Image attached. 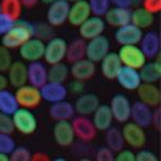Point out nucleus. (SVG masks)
Wrapping results in <instances>:
<instances>
[{
    "instance_id": "7c9ffc66",
    "label": "nucleus",
    "mask_w": 161,
    "mask_h": 161,
    "mask_svg": "<svg viewBox=\"0 0 161 161\" xmlns=\"http://www.w3.org/2000/svg\"><path fill=\"white\" fill-rule=\"evenodd\" d=\"M105 144L112 152L117 153L125 147V141L123 137L121 130L117 127L111 126L108 129L105 130Z\"/></svg>"
},
{
    "instance_id": "6e6552de",
    "label": "nucleus",
    "mask_w": 161,
    "mask_h": 161,
    "mask_svg": "<svg viewBox=\"0 0 161 161\" xmlns=\"http://www.w3.org/2000/svg\"><path fill=\"white\" fill-rule=\"evenodd\" d=\"M113 115L114 120L119 124H125L130 120L131 115V102L127 96L123 93H117L111 99L108 104Z\"/></svg>"
},
{
    "instance_id": "a18cd8bd",
    "label": "nucleus",
    "mask_w": 161,
    "mask_h": 161,
    "mask_svg": "<svg viewBox=\"0 0 161 161\" xmlns=\"http://www.w3.org/2000/svg\"><path fill=\"white\" fill-rule=\"evenodd\" d=\"M136 161H158V157L152 150L141 149L136 154Z\"/></svg>"
},
{
    "instance_id": "f257e3e1",
    "label": "nucleus",
    "mask_w": 161,
    "mask_h": 161,
    "mask_svg": "<svg viewBox=\"0 0 161 161\" xmlns=\"http://www.w3.org/2000/svg\"><path fill=\"white\" fill-rule=\"evenodd\" d=\"M35 33V25L27 20L17 19L14 25L8 30L1 39V45L6 46L9 50L19 48L23 43H25L28 39L33 37Z\"/></svg>"
},
{
    "instance_id": "e433bc0d",
    "label": "nucleus",
    "mask_w": 161,
    "mask_h": 161,
    "mask_svg": "<svg viewBox=\"0 0 161 161\" xmlns=\"http://www.w3.org/2000/svg\"><path fill=\"white\" fill-rule=\"evenodd\" d=\"M54 27H52L50 24H37L35 25V33L33 37H37L41 40H43L44 42L47 40H50L51 38L54 37Z\"/></svg>"
},
{
    "instance_id": "6ab92c4d",
    "label": "nucleus",
    "mask_w": 161,
    "mask_h": 161,
    "mask_svg": "<svg viewBox=\"0 0 161 161\" xmlns=\"http://www.w3.org/2000/svg\"><path fill=\"white\" fill-rule=\"evenodd\" d=\"M90 15H92V11H90L87 0H79V1L72 2V4H70L67 22H69L72 26L79 27Z\"/></svg>"
},
{
    "instance_id": "423d86ee",
    "label": "nucleus",
    "mask_w": 161,
    "mask_h": 161,
    "mask_svg": "<svg viewBox=\"0 0 161 161\" xmlns=\"http://www.w3.org/2000/svg\"><path fill=\"white\" fill-rule=\"evenodd\" d=\"M72 127L75 134V137H77L84 143H89L93 141L97 136V128L95 127L92 120L89 118V116H74L72 118Z\"/></svg>"
},
{
    "instance_id": "72a5a7b5",
    "label": "nucleus",
    "mask_w": 161,
    "mask_h": 161,
    "mask_svg": "<svg viewBox=\"0 0 161 161\" xmlns=\"http://www.w3.org/2000/svg\"><path fill=\"white\" fill-rule=\"evenodd\" d=\"M70 73V70L66 64L57 62L51 64V68L47 69V80L56 83H64Z\"/></svg>"
},
{
    "instance_id": "412c9836",
    "label": "nucleus",
    "mask_w": 161,
    "mask_h": 161,
    "mask_svg": "<svg viewBox=\"0 0 161 161\" xmlns=\"http://www.w3.org/2000/svg\"><path fill=\"white\" fill-rule=\"evenodd\" d=\"M70 73L74 80L86 82L89 80L96 73V64L89 60L88 58H83L80 60L72 62Z\"/></svg>"
},
{
    "instance_id": "8fccbe9b",
    "label": "nucleus",
    "mask_w": 161,
    "mask_h": 161,
    "mask_svg": "<svg viewBox=\"0 0 161 161\" xmlns=\"http://www.w3.org/2000/svg\"><path fill=\"white\" fill-rule=\"evenodd\" d=\"M70 87H71L72 92H74V93H80V92H83V82L75 80L74 82L72 83L71 85H70Z\"/></svg>"
},
{
    "instance_id": "dca6fc26",
    "label": "nucleus",
    "mask_w": 161,
    "mask_h": 161,
    "mask_svg": "<svg viewBox=\"0 0 161 161\" xmlns=\"http://www.w3.org/2000/svg\"><path fill=\"white\" fill-rule=\"evenodd\" d=\"M115 80L124 89L129 90V92L136 90V88L142 83L139 70L127 66H121Z\"/></svg>"
},
{
    "instance_id": "7ed1b4c3",
    "label": "nucleus",
    "mask_w": 161,
    "mask_h": 161,
    "mask_svg": "<svg viewBox=\"0 0 161 161\" xmlns=\"http://www.w3.org/2000/svg\"><path fill=\"white\" fill-rule=\"evenodd\" d=\"M15 97L19 102V108H36L40 105L42 102V97H41L40 88H37L30 84H25L23 86H19L16 88Z\"/></svg>"
},
{
    "instance_id": "2eb2a0df",
    "label": "nucleus",
    "mask_w": 161,
    "mask_h": 161,
    "mask_svg": "<svg viewBox=\"0 0 161 161\" xmlns=\"http://www.w3.org/2000/svg\"><path fill=\"white\" fill-rule=\"evenodd\" d=\"M42 100L48 103H55L61 100H66L68 96V88L64 83H56L47 80L43 86L40 87Z\"/></svg>"
},
{
    "instance_id": "c85d7f7f",
    "label": "nucleus",
    "mask_w": 161,
    "mask_h": 161,
    "mask_svg": "<svg viewBox=\"0 0 161 161\" xmlns=\"http://www.w3.org/2000/svg\"><path fill=\"white\" fill-rule=\"evenodd\" d=\"M143 83H157L161 79V64L159 60L145 62L139 69Z\"/></svg>"
},
{
    "instance_id": "0eeeda50",
    "label": "nucleus",
    "mask_w": 161,
    "mask_h": 161,
    "mask_svg": "<svg viewBox=\"0 0 161 161\" xmlns=\"http://www.w3.org/2000/svg\"><path fill=\"white\" fill-rule=\"evenodd\" d=\"M121 133L125 144H128L132 148H143L146 144V132L144 128L136 125L133 121H127L124 124Z\"/></svg>"
},
{
    "instance_id": "9b49d317",
    "label": "nucleus",
    "mask_w": 161,
    "mask_h": 161,
    "mask_svg": "<svg viewBox=\"0 0 161 161\" xmlns=\"http://www.w3.org/2000/svg\"><path fill=\"white\" fill-rule=\"evenodd\" d=\"M110 40L104 35H100L86 42V58L92 62H100L101 59L110 52Z\"/></svg>"
},
{
    "instance_id": "09e8293b",
    "label": "nucleus",
    "mask_w": 161,
    "mask_h": 161,
    "mask_svg": "<svg viewBox=\"0 0 161 161\" xmlns=\"http://www.w3.org/2000/svg\"><path fill=\"white\" fill-rule=\"evenodd\" d=\"M111 4L114 7H121V8H130L133 3V0H110Z\"/></svg>"
},
{
    "instance_id": "f03ea898",
    "label": "nucleus",
    "mask_w": 161,
    "mask_h": 161,
    "mask_svg": "<svg viewBox=\"0 0 161 161\" xmlns=\"http://www.w3.org/2000/svg\"><path fill=\"white\" fill-rule=\"evenodd\" d=\"M12 120L15 130L25 136L33 134L38 129V120L29 108H19L12 114Z\"/></svg>"
},
{
    "instance_id": "f8f14e48",
    "label": "nucleus",
    "mask_w": 161,
    "mask_h": 161,
    "mask_svg": "<svg viewBox=\"0 0 161 161\" xmlns=\"http://www.w3.org/2000/svg\"><path fill=\"white\" fill-rule=\"evenodd\" d=\"M106 23L101 16L90 15L88 19L79 26V32L82 39L90 40L100 35H103L105 31Z\"/></svg>"
},
{
    "instance_id": "4c0bfd02",
    "label": "nucleus",
    "mask_w": 161,
    "mask_h": 161,
    "mask_svg": "<svg viewBox=\"0 0 161 161\" xmlns=\"http://www.w3.org/2000/svg\"><path fill=\"white\" fill-rule=\"evenodd\" d=\"M11 161H30L32 160V155L30 150L25 146H15L13 152L10 154Z\"/></svg>"
},
{
    "instance_id": "a878e982",
    "label": "nucleus",
    "mask_w": 161,
    "mask_h": 161,
    "mask_svg": "<svg viewBox=\"0 0 161 161\" xmlns=\"http://www.w3.org/2000/svg\"><path fill=\"white\" fill-rule=\"evenodd\" d=\"M121 66L123 64L115 52H108L100 61L101 73L108 80H115Z\"/></svg>"
},
{
    "instance_id": "6e6d98bb",
    "label": "nucleus",
    "mask_w": 161,
    "mask_h": 161,
    "mask_svg": "<svg viewBox=\"0 0 161 161\" xmlns=\"http://www.w3.org/2000/svg\"><path fill=\"white\" fill-rule=\"evenodd\" d=\"M67 1H68V2H70V3H71V2H75V1H79V0H67Z\"/></svg>"
},
{
    "instance_id": "f3484780",
    "label": "nucleus",
    "mask_w": 161,
    "mask_h": 161,
    "mask_svg": "<svg viewBox=\"0 0 161 161\" xmlns=\"http://www.w3.org/2000/svg\"><path fill=\"white\" fill-rule=\"evenodd\" d=\"M140 48L147 59H153L158 56L161 47L160 36L157 31L150 30L146 33H143L140 41Z\"/></svg>"
},
{
    "instance_id": "3c124183",
    "label": "nucleus",
    "mask_w": 161,
    "mask_h": 161,
    "mask_svg": "<svg viewBox=\"0 0 161 161\" xmlns=\"http://www.w3.org/2000/svg\"><path fill=\"white\" fill-rule=\"evenodd\" d=\"M9 86V82H8V77L2 72H0V90L6 89Z\"/></svg>"
},
{
    "instance_id": "de8ad7c7",
    "label": "nucleus",
    "mask_w": 161,
    "mask_h": 161,
    "mask_svg": "<svg viewBox=\"0 0 161 161\" xmlns=\"http://www.w3.org/2000/svg\"><path fill=\"white\" fill-rule=\"evenodd\" d=\"M152 125L155 127V129H157L158 131H160V129H161V110H160L159 106H157V108L153 112Z\"/></svg>"
},
{
    "instance_id": "864d4df0",
    "label": "nucleus",
    "mask_w": 161,
    "mask_h": 161,
    "mask_svg": "<svg viewBox=\"0 0 161 161\" xmlns=\"http://www.w3.org/2000/svg\"><path fill=\"white\" fill-rule=\"evenodd\" d=\"M10 155L4 154V153H0V161H9Z\"/></svg>"
},
{
    "instance_id": "473e14b6",
    "label": "nucleus",
    "mask_w": 161,
    "mask_h": 161,
    "mask_svg": "<svg viewBox=\"0 0 161 161\" xmlns=\"http://www.w3.org/2000/svg\"><path fill=\"white\" fill-rule=\"evenodd\" d=\"M19 108L15 93L8 88L0 90V112L12 115Z\"/></svg>"
},
{
    "instance_id": "4d7b16f0",
    "label": "nucleus",
    "mask_w": 161,
    "mask_h": 161,
    "mask_svg": "<svg viewBox=\"0 0 161 161\" xmlns=\"http://www.w3.org/2000/svg\"><path fill=\"white\" fill-rule=\"evenodd\" d=\"M0 45H1V39H0Z\"/></svg>"
},
{
    "instance_id": "4468645a",
    "label": "nucleus",
    "mask_w": 161,
    "mask_h": 161,
    "mask_svg": "<svg viewBox=\"0 0 161 161\" xmlns=\"http://www.w3.org/2000/svg\"><path fill=\"white\" fill-rule=\"evenodd\" d=\"M143 31L132 23L118 27L115 31V41L119 45L139 44L142 39Z\"/></svg>"
},
{
    "instance_id": "bb28decb",
    "label": "nucleus",
    "mask_w": 161,
    "mask_h": 161,
    "mask_svg": "<svg viewBox=\"0 0 161 161\" xmlns=\"http://www.w3.org/2000/svg\"><path fill=\"white\" fill-rule=\"evenodd\" d=\"M50 116L54 120H71L75 116L74 105L71 102L61 100L58 102L52 103L50 108Z\"/></svg>"
},
{
    "instance_id": "5fc2aeb1",
    "label": "nucleus",
    "mask_w": 161,
    "mask_h": 161,
    "mask_svg": "<svg viewBox=\"0 0 161 161\" xmlns=\"http://www.w3.org/2000/svg\"><path fill=\"white\" fill-rule=\"evenodd\" d=\"M40 1H42L43 3H45V4H51L52 2H54L55 0H40Z\"/></svg>"
},
{
    "instance_id": "13d9d810",
    "label": "nucleus",
    "mask_w": 161,
    "mask_h": 161,
    "mask_svg": "<svg viewBox=\"0 0 161 161\" xmlns=\"http://www.w3.org/2000/svg\"><path fill=\"white\" fill-rule=\"evenodd\" d=\"M0 12H1V9H0Z\"/></svg>"
},
{
    "instance_id": "c756f323",
    "label": "nucleus",
    "mask_w": 161,
    "mask_h": 161,
    "mask_svg": "<svg viewBox=\"0 0 161 161\" xmlns=\"http://www.w3.org/2000/svg\"><path fill=\"white\" fill-rule=\"evenodd\" d=\"M86 57V41L84 39H75L67 45L66 59L72 64Z\"/></svg>"
},
{
    "instance_id": "39448f33",
    "label": "nucleus",
    "mask_w": 161,
    "mask_h": 161,
    "mask_svg": "<svg viewBox=\"0 0 161 161\" xmlns=\"http://www.w3.org/2000/svg\"><path fill=\"white\" fill-rule=\"evenodd\" d=\"M117 55L119 57V59H120L123 66L131 67V68L137 70L147 61V58L143 54L139 44L121 45Z\"/></svg>"
},
{
    "instance_id": "cd10ccee",
    "label": "nucleus",
    "mask_w": 161,
    "mask_h": 161,
    "mask_svg": "<svg viewBox=\"0 0 161 161\" xmlns=\"http://www.w3.org/2000/svg\"><path fill=\"white\" fill-rule=\"evenodd\" d=\"M92 123L98 131H105L111 126H113V115L111 108L106 104H100L97 110L92 113Z\"/></svg>"
},
{
    "instance_id": "1a4fd4ad",
    "label": "nucleus",
    "mask_w": 161,
    "mask_h": 161,
    "mask_svg": "<svg viewBox=\"0 0 161 161\" xmlns=\"http://www.w3.org/2000/svg\"><path fill=\"white\" fill-rule=\"evenodd\" d=\"M70 4L71 3L67 0H55L51 4H48L46 19L52 27L62 26L68 20Z\"/></svg>"
},
{
    "instance_id": "c9c22d12",
    "label": "nucleus",
    "mask_w": 161,
    "mask_h": 161,
    "mask_svg": "<svg viewBox=\"0 0 161 161\" xmlns=\"http://www.w3.org/2000/svg\"><path fill=\"white\" fill-rule=\"evenodd\" d=\"M87 1L92 14L96 16H104V14L111 8L110 0H87Z\"/></svg>"
},
{
    "instance_id": "393cba45",
    "label": "nucleus",
    "mask_w": 161,
    "mask_h": 161,
    "mask_svg": "<svg viewBox=\"0 0 161 161\" xmlns=\"http://www.w3.org/2000/svg\"><path fill=\"white\" fill-rule=\"evenodd\" d=\"M8 82L12 87L17 88L27 84V64L22 60L13 61L8 70Z\"/></svg>"
},
{
    "instance_id": "9d476101",
    "label": "nucleus",
    "mask_w": 161,
    "mask_h": 161,
    "mask_svg": "<svg viewBox=\"0 0 161 161\" xmlns=\"http://www.w3.org/2000/svg\"><path fill=\"white\" fill-rule=\"evenodd\" d=\"M19 56L24 61L32 62L41 60L44 55L45 42L37 37H31L19 46Z\"/></svg>"
},
{
    "instance_id": "58836bf2",
    "label": "nucleus",
    "mask_w": 161,
    "mask_h": 161,
    "mask_svg": "<svg viewBox=\"0 0 161 161\" xmlns=\"http://www.w3.org/2000/svg\"><path fill=\"white\" fill-rule=\"evenodd\" d=\"M15 146L16 144H15V141L13 140L11 134L0 133V153L10 155L15 148Z\"/></svg>"
},
{
    "instance_id": "79ce46f5",
    "label": "nucleus",
    "mask_w": 161,
    "mask_h": 161,
    "mask_svg": "<svg viewBox=\"0 0 161 161\" xmlns=\"http://www.w3.org/2000/svg\"><path fill=\"white\" fill-rule=\"evenodd\" d=\"M115 153L112 152L108 147H100L96 154L97 161H114L115 160Z\"/></svg>"
},
{
    "instance_id": "a211bd4d",
    "label": "nucleus",
    "mask_w": 161,
    "mask_h": 161,
    "mask_svg": "<svg viewBox=\"0 0 161 161\" xmlns=\"http://www.w3.org/2000/svg\"><path fill=\"white\" fill-rule=\"evenodd\" d=\"M139 100L150 108H157L161 102V92L154 83H141L136 88Z\"/></svg>"
},
{
    "instance_id": "603ef678",
    "label": "nucleus",
    "mask_w": 161,
    "mask_h": 161,
    "mask_svg": "<svg viewBox=\"0 0 161 161\" xmlns=\"http://www.w3.org/2000/svg\"><path fill=\"white\" fill-rule=\"evenodd\" d=\"M20 2H22L23 7L30 9V8H33L35 6H37L39 0H20Z\"/></svg>"
},
{
    "instance_id": "ea45409f",
    "label": "nucleus",
    "mask_w": 161,
    "mask_h": 161,
    "mask_svg": "<svg viewBox=\"0 0 161 161\" xmlns=\"http://www.w3.org/2000/svg\"><path fill=\"white\" fill-rule=\"evenodd\" d=\"M15 131L12 116L0 112V133L12 134Z\"/></svg>"
},
{
    "instance_id": "f704fd0d",
    "label": "nucleus",
    "mask_w": 161,
    "mask_h": 161,
    "mask_svg": "<svg viewBox=\"0 0 161 161\" xmlns=\"http://www.w3.org/2000/svg\"><path fill=\"white\" fill-rule=\"evenodd\" d=\"M23 4L20 0H0V9L12 19L17 20L20 19L23 13Z\"/></svg>"
},
{
    "instance_id": "2f4dec72",
    "label": "nucleus",
    "mask_w": 161,
    "mask_h": 161,
    "mask_svg": "<svg viewBox=\"0 0 161 161\" xmlns=\"http://www.w3.org/2000/svg\"><path fill=\"white\" fill-rule=\"evenodd\" d=\"M155 22V15L150 12L146 11L143 7L136 8L134 10H131V20L133 25L136 27L145 29V28L150 27Z\"/></svg>"
},
{
    "instance_id": "37998d69",
    "label": "nucleus",
    "mask_w": 161,
    "mask_h": 161,
    "mask_svg": "<svg viewBox=\"0 0 161 161\" xmlns=\"http://www.w3.org/2000/svg\"><path fill=\"white\" fill-rule=\"evenodd\" d=\"M14 19H12L4 13L0 12V37H2L8 30H10V28L14 25Z\"/></svg>"
},
{
    "instance_id": "5701e85b",
    "label": "nucleus",
    "mask_w": 161,
    "mask_h": 161,
    "mask_svg": "<svg viewBox=\"0 0 161 161\" xmlns=\"http://www.w3.org/2000/svg\"><path fill=\"white\" fill-rule=\"evenodd\" d=\"M153 111L152 108L141 101H136L133 104H131V115L130 119L133 123L141 126L142 128H147L152 125Z\"/></svg>"
},
{
    "instance_id": "4be33fe9",
    "label": "nucleus",
    "mask_w": 161,
    "mask_h": 161,
    "mask_svg": "<svg viewBox=\"0 0 161 161\" xmlns=\"http://www.w3.org/2000/svg\"><path fill=\"white\" fill-rule=\"evenodd\" d=\"M75 113L83 116H90L100 105V100L95 93H82L74 103Z\"/></svg>"
},
{
    "instance_id": "a19ab883",
    "label": "nucleus",
    "mask_w": 161,
    "mask_h": 161,
    "mask_svg": "<svg viewBox=\"0 0 161 161\" xmlns=\"http://www.w3.org/2000/svg\"><path fill=\"white\" fill-rule=\"evenodd\" d=\"M13 62L10 50L6 46L0 45V72L4 73L9 70L10 66Z\"/></svg>"
},
{
    "instance_id": "49530a36",
    "label": "nucleus",
    "mask_w": 161,
    "mask_h": 161,
    "mask_svg": "<svg viewBox=\"0 0 161 161\" xmlns=\"http://www.w3.org/2000/svg\"><path fill=\"white\" fill-rule=\"evenodd\" d=\"M115 160L116 161H136V154L131 149H120L116 153Z\"/></svg>"
},
{
    "instance_id": "c03bdc74",
    "label": "nucleus",
    "mask_w": 161,
    "mask_h": 161,
    "mask_svg": "<svg viewBox=\"0 0 161 161\" xmlns=\"http://www.w3.org/2000/svg\"><path fill=\"white\" fill-rule=\"evenodd\" d=\"M142 7L155 15L161 11V0H143Z\"/></svg>"
},
{
    "instance_id": "20e7f679",
    "label": "nucleus",
    "mask_w": 161,
    "mask_h": 161,
    "mask_svg": "<svg viewBox=\"0 0 161 161\" xmlns=\"http://www.w3.org/2000/svg\"><path fill=\"white\" fill-rule=\"evenodd\" d=\"M67 41L60 37H53L45 43L43 58L47 64H54L64 61L66 58Z\"/></svg>"
},
{
    "instance_id": "b1692460",
    "label": "nucleus",
    "mask_w": 161,
    "mask_h": 161,
    "mask_svg": "<svg viewBox=\"0 0 161 161\" xmlns=\"http://www.w3.org/2000/svg\"><path fill=\"white\" fill-rule=\"evenodd\" d=\"M104 20L106 24L112 27L118 28L120 26L129 24L131 20V9L130 8L113 7L108 10L104 14Z\"/></svg>"
},
{
    "instance_id": "aec40b11",
    "label": "nucleus",
    "mask_w": 161,
    "mask_h": 161,
    "mask_svg": "<svg viewBox=\"0 0 161 161\" xmlns=\"http://www.w3.org/2000/svg\"><path fill=\"white\" fill-rule=\"evenodd\" d=\"M28 84L40 88L47 82V67L42 61L37 60L27 64Z\"/></svg>"
},
{
    "instance_id": "ddd939ff",
    "label": "nucleus",
    "mask_w": 161,
    "mask_h": 161,
    "mask_svg": "<svg viewBox=\"0 0 161 161\" xmlns=\"http://www.w3.org/2000/svg\"><path fill=\"white\" fill-rule=\"evenodd\" d=\"M54 140L59 146L69 147L73 144L75 134L70 120H57L53 128Z\"/></svg>"
}]
</instances>
